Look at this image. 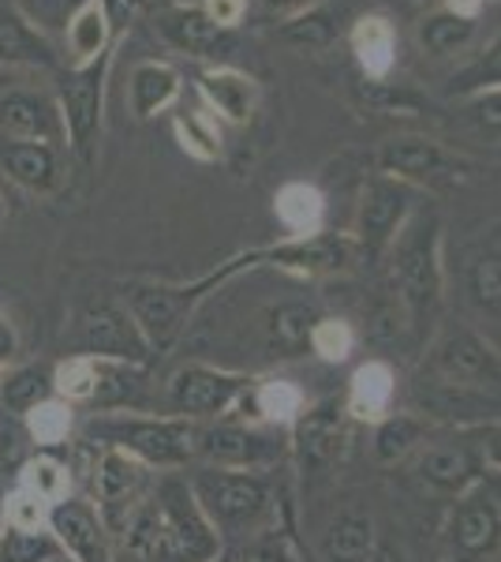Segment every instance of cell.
<instances>
[{
  "label": "cell",
  "instance_id": "6da1fadb",
  "mask_svg": "<svg viewBox=\"0 0 501 562\" xmlns=\"http://www.w3.org/2000/svg\"><path fill=\"white\" fill-rule=\"evenodd\" d=\"M124 551L132 562H217L221 532L198 510L191 484L166 476L124 521Z\"/></svg>",
  "mask_w": 501,
  "mask_h": 562
},
{
  "label": "cell",
  "instance_id": "7a4b0ae2",
  "mask_svg": "<svg viewBox=\"0 0 501 562\" xmlns=\"http://www.w3.org/2000/svg\"><path fill=\"white\" fill-rule=\"evenodd\" d=\"M251 267H262V248L240 251V256L217 262V270L195 278V281H172V285H132L124 293L127 315L139 326V334L147 338L150 352H166L180 341V334L187 330L195 312L221 285H229L236 274Z\"/></svg>",
  "mask_w": 501,
  "mask_h": 562
},
{
  "label": "cell",
  "instance_id": "3957f363",
  "mask_svg": "<svg viewBox=\"0 0 501 562\" xmlns=\"http://www.w3.org/2000/svg\"><path fill=\"white\" fill-rule=\"evenodd\" d=\"M389 285L397 307L412 330H423L439 315L445 296V256H442V217L434 211H419L408 217L400 237L389 248Z\"/></svg>",
  "mask_w": 501,
  "mask_h": 562
},
{
  "label": "cell",
  "instance_id": "277c9868",
  "mask_svg": "<svg viewBox=\"0 0 501 562\" xmlns=\"http://www.w3.org/2000/svg\"><path fill=\"white\" fill-rule=\"evenodd\" d=\"M87 439L94 447H113L132 454L150 473H172L195 461L198 450V424L184 416H135V413H105L87 424Z\"/></svg>",
  "mask_w": 501,
  "mask_h": 562
},
{
  "label": "cell",
  "instance_id": "5b68a950",
  "mask_svg": "<svg viewBox=\"0 0 501 562\" xmlns=\"http://www.w3.org/2000/svg\"><path fill=\"white\" fill-rule=\"evenodd\" d=\"M198 510L225 537H259L277 521V495L266 473H236V469L203 465L187 480Z\"/></svg>",
  "mask_w": 501,
  "mask_h": 562
},
{
  "label": "cell",
  "instance_id": "8992f818",
  "mask_svg": "<svg viewBox=\"0 0 501 562\" xmlns=\"http://www.w3.org/2000/svg\"><path fill=\"white\" fill-rule=\"evenodd\" d=\"M423 379L476 394H501V349L479 326L442 323L423 357Z\"/></svg>",
  "mask_w": 501,
  "mask_h": 562
},
{
  "label": "cell",
  "instance_id": "52a82bcc",
  "mask_svg": "<svg viewBox=\"0 0 501 562\" xmlns=\"http://www.w3.org/2000/svg\"><path fill=\"white\" fill-rule=\"evenodd\" d=\"M501 559V495L490 473L449 498L442 518V562H498Z\"/></svg>",
  "mask_w": 501,
  "mask_h": 562
},
{
  "label": "cell",
  "instance_id": "ba28073f",
  "mask_svg": "<svg viewBox=\"0 0 501 562\" xmlns=\"http://www.w3.org/2000/svg\"><path fill=\"white\" fill-rule=\"evenodd\" d=\"M254 375L232 368L203 364V360H191V364L177 368L166 383V397L172 416H184L191 424H214L236 413L240 397L248 394Z\"/></svg>",
  "mask_w": 501,
  "mask_h": 562
},
{
  "label": "cell",
  "instance_id": "9c48e42d",
  "mask_svg": "<svg viewBox=\"0 0 501 562\" xmlns=\"http://www.w3.org/2000/svg\"><path fill=\"white\" fill-rule=\"evenodd\" d=\"M412 214H415V188L382 173L371 177L363 184L360 211H355V225L349 233L355 240V251H360V262H367V267L386 262L389 248H394V240L400 237V229H405Z\"/></svg>",
  "mask_w": 501,
  "mask_h": 562
},
{
  "label": "cell",
  "instance_id": "30bf717a",
  "mask_svg": "<svg viewBox=\"0 0 501 562\" xmlns=\"http://www.w3.org/2000/svg\"><path fill=\"white\" fill-rule=\"evenodd\" d=\"M288 442L277 428H262L248 420H214L198 424L195 458L209 469H236V473H266L285 458Z\"/></svg>",
  "mask_w": 501,
  "mask_h": 562
},
{
  "label": "cell",
  "instance_id": "8fae6325",
  "mask_svg": "<svg viewBox=\"0 0 501 562\" xmlns=\"http://www.w3.org/2000/svg\"><path fill=\"white\" fill-rule=\"evenodd\" d=\"M375 169L408 188L453 184V180L464 177V161L431 135H394V139H386L375 154Z\"/></svg>",
  "mask_w": 501,
  "mask_h": 562
},
{
  "label": "cell",
  "instance_id": "7c38bea8",
  "mask_svg": "<svg viewBox=\"0 0 501 562\" xmlns=\"http://www.w3.org/2000/svg\"><path fill=\"white\" fill-rule=\"evenodd\" d=\"M349 413H344V397H322V402H307L299 420L288 428V450H293L296 465L304 476L330 473L349 447Z\"/></svg>",
  "mask_w": 501,
  "mask_h": 562
},
{
  "label": "cell",
  "instance_id": "4fadbf2b",
  "mask_svg": "<svg viewBox=\"0 0 501 562\" xmlns=\"http://www.w3.org/2000/svg\"><path fill=\"white\" fill-rule=\"evenodd\" d=\"M262 262L285 270L293 278H341L360 267V251L349 233H315V237H281L262 248Z\"/></svg>",
  "mask_w": 501,
  "mask_h": 562
},
{
  "label": "cell",
  "instance_id": "5bb4252c",
  "mask_svg": "<svg viewBox=\"0 0 501 562\" xmlns=\"http://www.w3.org/2000/svg\"><path fill=\"white\" fill-rule=\"evenodd\" d=\"M79 346H83V357L132 368H143L153 357L147 338L127 315V307L116 301H98L87 307L83 319H79Z\"/></svg>",
  "mask_w": 501,
  "mask_h": 562
},
{
  "label": "cell",
  "instance_id": "9a60e30c",
  "mask_svg": "<svg viewBox=\"0 0 501 562\" xmlns=\"http://www.w3.org/2000/svg\"><path fill=\"white\" fill-rule=\"evenodd\" d=\"M150 495V469L132 454L113 447H98L94 461V506L109 532H121L132 510Z\"/></svg>",
  "mask_w": 501,
  "mask_h": 562
},
{
  "label": "cell",
  "instance_id": "2e32d148",
  "mask_svg": "<svg viewBox=\"0 0 501 562\" xmlns=\"http://www.w3.org/2000/svg\"><path fill=\"white\" fill-rule=\"evenodd\" d=\"M105 65L109 57L94 65L71 68L57 87V109L64 124V139L76 150H87L102 128V98H105Z\"/></svg>",
  "mask_w": 501,
  "mask_h": 562
},
{
  "label": "cell",
  "instance_id": "e0dca14e",
  "mask_svg": "<svg viewBox=\"0 0 501 562\" xmlns=\"http://www.w3.org/2000/svg\"><path fill=\"white\" fill-rule=\"evenodd\" d=\"M49 532L60 543V555L68 562H113L109 551V529L94 503L87 498H60L49 506Z\"/></svg>",
  "mask_w": 501,
  "mask_h": 562
},
{
  "label": "cell",
  "instance_id": "ac0fdd59",
  "mask_svg": "<svg viewBox=\"0 0 501 562\" xmlns=\"http://www.w3.org/2000/svg\"><path fill=\"white\" fill-rule=\"evenodd\" d=\"M412 461H415L419 480L449 498L487 476L482 447H471V442H460V439H434V442L426 439L423 450H419Z\"/></svg>",
  "mask_w": 501,
  "mask_h": 562
},
{
  "label": "cell",
  "instance_id": "d6986e66",
  "mask_svg": "<svg viewBox=\"0 0 501 562\" xmlns=\"http://www.w3.org/2000/svg\"><path fill=\"white\" fill-rule=\"evenodd\" d=\"M198 94H203L209 113L232 128H248L262 102L259 79L232 65H206L198 71Z\"/></svg>",
  "mask_w": 501,
  "mask_h": 562
},
{
  "label": "cell",
  "instance_id": "ffe728a7",
  "mask_svg": "<svg viewBox=\"0 0 501 562\" xmlns=\"http://www.w3.org/2000/svg\"><path fill=\"white\" fill-rule=\"evenodd\" d=\"M64 135L60 109L38 90H4L0 94V139L8 143H53Z\"/></svg>",
  "mask_w": 501,
  "mask_h": 562
},
{
  "label": "cell",
  "instance_id": "44dd1931",
  "mask_svg": "<svg viewBox=\"0 0 501 562\" xmlns=\"http://www.w3.org/2000/svg\"><path fill=\"white\" fill-rule=\"evenodd\" d=\"M400 394V375L386 357H371L352 371L349 390H344V413L352 424H371L386 420L397 409Z\"/></svg>",
  "mask_w": 501,
  "mask_h": 562
},
{
  "label": "cell",
  "instance_id": "7402d4cb",
  "mask_svg": "<svg viewBox=\"0 0 501 562\" xmlns=\"http://www.w3.org/2000/svg\"><path fill=\"white\" fill-rule=\"evenodd\" d=\"M236 409L243 413L248 424L288 431L299 420V413L307 409V394H304V386L285 375H262V379L254 375V383L248 386V394L240 397Z\"/></svg>",
  "mask_w": 501,
  "mask_h": 562
},
{
  "label": "cell",
  "instance_id": "603a6c76",
  "mask_svg": "<svg viewBox=\"0 0 501 562\" xmlns=\"http://www.w3.org/2000/svg\"><path fill=\"white\" fill-rule=\"evenodd\" d=\"M0 169L12 184L31 195H53L64 180L60 150L53 143H8L0 139Z\"/></svg>",
  "mask_w": 501,
  "mask_h": 562
},
{
  "label": "cell",
  "instance_id": "cb8c5ba5",
  "mask_svg": "<svg viewBox=\"0 0 501 562\" xmlns=\"http://www.w3.org/2000/svg\"><path fill=\"white\" fill-rule=\"evenodd\" d=\"M349 49L355 57V65L367 79H382L397 68V26L386 12H367L352 23L349 31Z\"/></svg>",
  "mask_w": 501,
  "mask_h": 562
},
{
  "label": "cell",
  "instance_id": "d4e9b609",
  "mask_svg": "<svg viewBox=\"0 0 501 562\" xmlns=\"http://www.w3.org/2000/svg\"><path fill=\"white\" fill-rule=\"evenodd\" d=\"M378 543V521L367 506H341L322 532L326 562H367Z\"/></svg>",
  "mask_w": 501,
  "mask_h": 562
},
{
  "label": "cell",
  "instance_id": "484cf974",
  "mask_svg": "<svg viewBox=\"0 0 501 562\" xmlns=\"http://www.w3.org/2000/svg\"><path fill=\"white\" fill-rule=\"evenodd\" d=\"M158 31L166 34L172 49L187 53V57H217V49H225V31H217L206 20V12L198 4H172L166 12H158Z\"/></svg>",
  "mask_w": 501,
  "mask_h": 562
},
{
  "label": "cell",
  "instance_id": "4316f807",
  "mask_svg": "<svg viewBox=\"0 0 501 562\" xmlns=\"http://www.w3.org/2000/svg\"><path fill=\"white\" fill-rule=\"evenodd\" d=\"M180 94H184V79L166 60H143L127 79V102H132L135 121H150V116L166 113L180 102Z\"/></svg>",
  "mask_w": 501,
  "mask_h": 562
},
{
  "label": "cell",
  "instance_id": "83f0119b",
  "mask_svg": "<svg viewBox=\"0 0 501 562\" xmlns=\"http://www.w3.org/2000/svg\"><path fill=\"white\" fill-rule=\"evenodd\" d=\"M273 217L285 237H315L326 229V195L311 180H288L273 192Z\"/></svg>",
  "mask_w": 501,
  "mask_h": 562
},
{
  "label": "cell",
  "instance_id": "f1b7e54d",
  "mask_svg": "<svg viewBox=\"0 0 501 562\" xmlns=\"http://www.w3.org/2000/svg\"><path fill=\"white\" fill-rule=\"evenodd\" d=\"M426 442V420L412 409H394L386 420L375 424L371 435V458L382 469H397L412 461Z\"/></svg>",
  "mask_w": 501,
  "mask_h": 562
},
{
  "label": "cell",
  "instance_id": "f546056e",
  "mask_svg": "<svg viewBox=\"0 0 501 562\" xmlns=\"http://www.w3.org/2000/svg\"><path fill=\"white\" fill-rule=\"evenodd\" d=\"M109 38H113V20H109L105 0H87L68 23H64V49H68L71 68L94 65L109 57Z\"/></svg>",
  "mask_w": 501,
  "mask_h": 562
},
{
  "label": "cell",
  "instance_id": "4dcf8cb0",
  "mask_svg": "<svg viewBox=\"0 0 501 562\" xmlns=\"http://www.w3.org/2000/svg\"><path fill=\"white\" fill-rule=\"evenodd\" d=\"M476 34H479V23L457 20V15H449L445 8H434V12H426L423 20L415 23L419 53H423V57H434V60L468 53V45L476 42Z\"/></svg>",
  "mask_w": 501,
  "mask_h": 562
},
{
  "label": "cell",
  "instance_id": "1f68e13d",
  "mask_svg": "<svg viewBox=\"0 0 501 562\" xmlns=\"http://www.w3.org/2000/svg\"><path fill=\"white\" fill-rule=\"evenodd\" d=\"M53 49L38 26L26 23L20 8H0V68L15 65H49Z\"/></svg>",
  "mask_w": 501,
  "mask_h": 562
},
{
  "label": "cell",
  "instance_id": "d6a6232c",
  "mask_svg": "<svg viewBox=\"0 0 501 562\" xmlns=\"http://www.w3.org/2000/svg\"><path fill=\"white\" fill-rule=\"evenodd\" d=\"M172 132H177V143L187 158L206 161V166L225 158L221 121H217L209 109H180V113L172 116Z\"/></svg>",
  "mask_w": 501,
  "mask_h": 562
},
{
  "label": "cell",
  "instance_id": "836d02e7",
  "mask_svg": "<svg viewBox=\"0 0 501 562\" xmlns=\"http://www.w3.org/2000/svg\"><path fill=\"white\" fill-rule=\"evenodd\" d=\"M102 383H105V360H94V357H76L60 360L53 368V394L68 405H87L94 397H102Z\"/></svg>",
  "mask_w": 501,
  "mask_h": 562
},
{
  "label": "cell",
  "instance_id": "e575fe53",
  "mask_svg": "<svg viewBox=\"0 0 501 562\" xmlns=\"http://www.w3.org/2000/svg\"><path fill=\"white\" fill-rule=\"evenodd\" d=\"M318 323V312L304 301H285L266 312V338L273 349L285 352H304L307 338H311V326Z\"/></svg>",
  "mask_w": 501,
  "mask_h": 562
},
{
  "label": "cell",
  "instance_id": "d590c367",
  "mask_svg": "<svg viewBox=\"0 0 501 562\" xmlns=\"http://www.w3.org/2000/svg\"><path fill=\"white\" fill-rule=\"evenodd\" d=\"M53 397V368L42 364H20L12 371H4L0 379V402H4L8 413L26 416L38 402Z\"/></svg>",
  "mask_w": 501,
  "mask_h": 562
},
{
  "label": "cell",
  "instance_id": "8d00e7d4",
  "mask_svg": "<svg viewBox=\"0 0 501 562\" xmlns=\"http://www.w3.org/2000/svg\"><path fill=\"white\" fill-rule=\"evenodd\" d=\"M15 487L38 495L45 506H53L71 495V473H68V465L53 454H34V458H26L20 465V473H15Z\"/></svg>",
  "mask_w": 501,
  "mask_h": 562
},
{
  "label": "cell",
  "instance_id": "74e56055",
  "mask_svg": "<svg viewBox=\"0 0 501 562\" xmlns=\"http://www.w3.org/2000/svg\"><path fill=\"white\" fill-rule=\"evenodd\" d=\"M23 420H26V435H31V442L38 450L60 447V442H68L71 431H76V409H71L68 402H60L57 394L34 405Z\"/></svg>",
  "mask_w": 501,
  "mask_h": 562
},
{
  "label": "cell",
  "instance_id": "f35d334b",
  "mask_svg": "<svg viewBox=\"0 0 501 562\" xmlns=\"http://www.w3.org/2000/svg\"><path fill=\"white\" fill-rule=\"evenodd\" d=\"M307 349L322 364H349L352 352L360 349V330L344 315H318V323L311 326V338H307Z\"/></svg>",
  "mask_w": 501,
  "mask_h": 562
},
{
  "label": "cell",
  "instance_id": "ab89813d",
  "mask_svg": "<svg viewBox=\"0 0 501 562\" xmlns=\"http://www.w3.org/2000/svg\"><path fill=\"white\" fill-rule=\"evenodd\" d=\"M60 559V543L53 532H20L4 529L0 532V562H53Z\"/></svg>",
  "mask_w": 501,
  "mask_h": 562
},
{
  "label": "cell",
  "instance_id": "60d3db41",
  "mask_svg": "<svg viewBox=\"0 0 501 562\" xmlns=\"http://www.w3.org/2000/svg\"><path fill=\"white\" fill-rule=\"evenodd\" d=\"M4 529H20V532H49V506L38 495L12 487L4 498Z\"/></svg>",
  "mask_w": 501,
  "mask_h": 562
},
{
  "label": "cell",
  "instance_id": "b9f144b4",
  "mask_svg": "<svg viewBox=\"0 0 501 562\" xmlns=\"http://www.w3.org/2000/svg\"><path fill=\"white\" fill-rule=\"evenodd\" d=\"M468 285L482 312L501 315V251H490V256H482L476 267H471Z\"/></svg>",
  "mask_w": 501,
  "mask_h": 562
},
{
  "label": "cell",
  "instance_id": "7bdbcfd3",
  "mask_svg": "<svg viewBox=\"0 0 501 562\" xmlns=\"http://www.w3.org/2000/svg\"><path fill=\"white\" fill-rule=\"evenodd\" d=\"M453 83H457L460 94H471V90H482V87H501V38L490 42Z\"/></svg>",
  "mask_w": 501,
  "mask_h": 562
},
{
  "label": "cell",
  "instance_id": "ee69618b",
  "mask_svg": "<svg viewBox=\"0 0 501 562\" xmlns=\"http://www.w3.org/2000/svg\"><path fill=\"white\" fill-rule=\"evenodd\" d=\"M87 0H23V15L38 31H64V23L83 8Z\"/></svg>",
  "mask_w": 501,
  "mask_h": 562
},
{
  "label": "cell",
  "instance_id": "f6af8a7d",
  "mask_svg": "<svg viewBox=\"0 0 501 562\" xmlns=\"http://www.w3.org/2000/svg\"><path fill=\"white\" fill-rule=\"evenodd\" d=\"M281 34H285L293 45H326V42H330V34H333V26H330V15L315 4V8H307L304 15L285 20Z\"/></svg>",
  "mask_w": 501,
  "mask_h": 562
},
{
  "label": "cell",
  "instance_id": "bcb514c9",
  "mask_svg": "<svg viewBox=\"0 0 501 562\" xmlns=\"http://www.w3.org/2000/svg\"><path fill=\"white\" fill-rule=\"evenodd\" d=\"M460 98H464L468 116L482 132L501 135V87H482V90H471V94H460Z\"/></svg>",
  "mask_w": 501,
  "mask_h": 562
},
{
  "label": "cell",
  "instance_id": "7dc6e473",
  "mask_svg": "<svg viewBox=\"0 0 501 562\" xmlns=\"http://www.w3.org/2000/svg\"><path fill=\"white\" fill-rule=\"evenodd\" d=\"M198 8L206 12V20L217 26V31H232V26L243 23L248 15V0H198Z\"/></svg>",
  "mask_w": 501,
  "mask_h": 562
},
{
  "label": "cell",
  "instance_id": "c3c4849f",
  "mask_svg": "<svg viewBox=\"0 0 501 562\" xmlns=\"http://www.w3.org/2000/svg\"><path fill=\"white\" fill-rule=\"evenodd\" d=\"M262 8H266L270 15H277L281 23L285 20H293V15H304L307 8H315L318 0H259Z\"/></svg>",
  "mask_w": 501,
  "mask_h": 562
},
{
  "label": "cell",
  "instance_id": "681fc988",
  "mask_svg": "<svg viewBox=\"0 0 501 562\" xmlns=\"http://www.w3.org/2000/svg\"><path fill=\"white\" fill-rule=\"evenodd\" d=\"M15 357H20V334H15V326L0 315V368H8Z\"/></svg>",
  "mask_w": 501,
  "mask_h": 562
},
{
  "label": "cell",
  "instance_id": "f907efd6",
  "mask_svg": "<svg viewBox=\"0 0 501 562\" xmlns=\"http://www.w3.org/2000/svg\"><path fill=\"white\" fill-rule=\"evenodd\" d=\"M482 461H487V473L501 476V424L487 431V442H482Z\"/></svg>",
  "mask_w": 501,
  "mask_h": 562
},
{
  "label": "cell",
  "instance_id": "816d5d0a",
  "mask_svg": "<svg viewBox=\"0 0 501 562\" xmlns=\"http://www.w3.org/2000/svg\"><path fill=\"white\" fill-rule=\"evenodd\" d=\"M439 8H445L449 15H457V20H471L479 23V15L487 12V0H442Z\"/></svg>",
  "mask_w": 501,
  "mask_h": 562
},
{
  "label": "cell",
  "instance_id": "f5cc1de1",
  "mask_svg": "<svg viewBox=\"0 0 501 562\" xmlns=\"http://www.w3.org/2000/svg\"><path fill=\"white\" fill-rule=\"evenodd\" d=\"M367 562H412V555H408V551L394 540H378L375 551L367 555Z\"/></svg>",
  "mask_w": 501,
  "mask_h": 562
},
{
  "label": "cell",
  "instance_id": "db71d44e",
  "mask_svg": "<svg viewBox=\"0 0 501 562\" xmlns=\"http://www.w3.org/2000/svg\"><path fill=\"white\" fill-rule=\"evenodd\" d=\"M4 498L8 492H4V484H0V532H4Z\"/></svg>",
  "mask_w": 501,
  "mask_h": 562
},
{
  "label": "cell",
  "instance_id": "11a10c76",
  "mask_svg": "<svg viewBox=\"0 0 501 562\" xmlns=\"http://www.w3.org/2000/svg\"><path fill=\"white\" fill-rule=\"evenodd\" d=\"M217 562H232V555H221V559H217Z\"/></svg>",
  "mask_w": 501,
  "mask_h": 562
},
{
  "label": "cell",
  "instance_id": "9f6ffc18",
  "mask_svg": "<svg viewBox=\"0 0 501 562\" xmlns=\"http://www.w3.org/2000/svg\"><path fill=\"white\" fill-rule=\"evenodd\" d=\"M0 222H4V206H0Z\"/></svg>",
  "mask_w": 501,
  "mask_h": 562
},
{
  "label": "cell",
  "instance_id": "6f0895ef",
  "mask_svg": "<svg viewBox=\"0 0 501 562\" xmlns=\"http://www.w3.org/2000/svg\"><path fill=\"white\" fill-rule=\"evenodd\" d=\"M53 562H68V559H64V555H60V559H53Z\"/></svg>",
  "mask_w": 501,
  "mask_h": 562
}]
</instances>
